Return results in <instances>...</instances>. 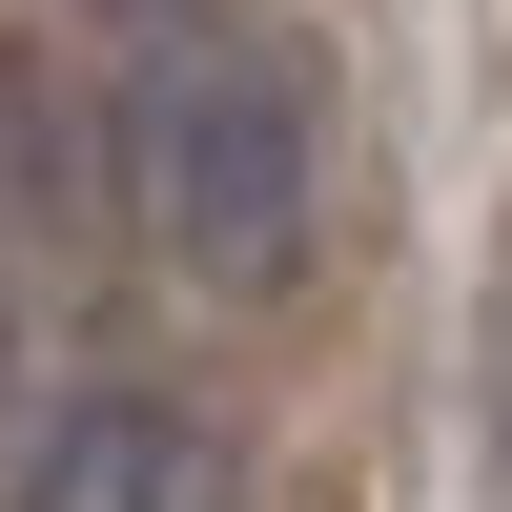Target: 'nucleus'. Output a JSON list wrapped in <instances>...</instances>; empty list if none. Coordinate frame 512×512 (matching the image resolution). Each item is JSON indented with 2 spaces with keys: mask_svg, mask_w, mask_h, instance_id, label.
Here are the masks:
<instances>
[{
  "mask_svg": "<svg viewBox=\"0 0 512 512\" xmlns=\"http://www.w3.org/2000/svg\"><path fill=\"white\" fill-rule=\"evenodd\" d=\"M123 205L164 226L185 287H287L308 267V205H328L308 82H287L267 41H164V62H123Z\"/></svg>",
  "mask_w": 512,
  "mask_h": 512,
  "instance_id": "1",
  "label": "nucleus"
},
{
  "mask_svg": "<svg viewBox=\"0 0 512 512\" xmlns=\"http://www.w3.org/2000/svg\"><path fill=\"white\" fill-rule=\"evenodd\" d=\"M21 512H246V472H226V431H205V410H164V390H82L62 431L21 451Z\"/></svg>",
  "mask_w": 512,
  "mask_h": 512,
  "instance_id": "2",
  "label": "nucleus"
},
{
  "mask_svg": "<svg viewBox=\"0 0 512 512\" xmlns=\"http://www.w3.org/2000/svg\"><path fill=\"white\" fill-rule=\"evenodd\" d=\"M0 205H21V226H62V205H82V144H62V103H41L21 62H0Z\"/></svg>",
  "mask_w": 512,
  "mask_h": 512,
  "instance_id": "3",
  "label": "nucleus"
}]
</instances>
